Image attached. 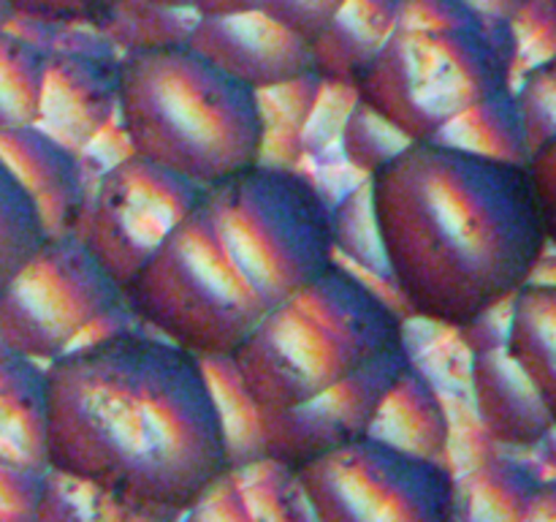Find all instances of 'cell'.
Instances as JSON below:
<instances>
[{
    "label": "cell",
    "instance_id": "4",
    "mask_svg": "<svg viewBox=\"0 0 556 522\" xmlns=\"http://www.w3.org/2000/svg\"><path fill=\"white\" fill-rule=\"evenodd\" d=\"M117 117L130 152L199 185L264 161L261 92L185 38L141 44L119 60Z\"/></svg>",
    "mask_w": 556,
    "mask_h": 522
},
{
    "label": "cell",
    "instance_id": "25",
    "mask_svg": "<svg viewBox=\"0 0 556 522\" xmlns=\"http://www.w3.org/2000/svg\"><path fill=\"white\" fill-rule=\"evenodd\" d=\"M340 5L342 0H264L261 11L280 25L291 27L296 36H302L313 47V41L324 33V27L329 25Z\"/></svg>",
    "mask_w": 556,
    "mask_h": 522
},
{
    "label": "cell",
    "instance_id": "18",
    "mask_svg": "<svg viewBox=\"0 0 556 522\" xmlns=\"http://www.w3.org/2000/svg\"><path fill=\"white\" fill-rule=\"evenodd\" d=\"M369 435L389 440L413 455L434 457V460L445 457L451 444L448 413L416 362H410L396 375L369 424Z\"/></svg>",
    "mask_w": 556,
    "mask_h": 522
},
{
    "label": "cell",
    "instance_id": "13",
    "mask_svg": "<svg viewBox=\"0 0 556 522\" xmlns=\"http://www.w3.org/2000/svg\"><path fill=\"white\" fill-rule=\"evenodd\" d=\"M117 76L119 63L106 49H49L36 125L81 156L117 112Z\"/></svg>",
    "mask_w": 556,
    "mask_h": 522
},
{
    "label": "cell",
    "instance_id": "17",
    "mask_svg": "<svg viewBox=\"0 0 556 522\" xmlns=\"http://www.w3.org/2000/svg\"><path fill=\"white\" fill-rule=\"evenodd\" d=\"M505 348L525 370L556 427V281H535L508 302Z\"/></svg>",
    "mask_w": 556,
    "mask_h": 522
},
{
    "label": "cell",
    "instance_id": "11",
    "mask_svg": "<svg viewBox=\"0 0 556 522\" xmlns=\"http://www.w3.org/2000/svg\"><path fill=\"white\" fill-rule=\"evenodd\" d=\"M185 41L253 90L266 92L313 74V47L264 11L199 16Z\"/></svg>",
    "mask_w": 556,
    "mask_h": 522
},
{
    "label": "cell",
    "instance_id": "12",
    "mask_svg": "<svg viewBox=\"0 0 556 522\" xmlns=\"http://www.w3.org/2000/svg\"><path fill=\"white\" fill-rule=\"evenodd\" d=\"M459 335L470 346L472 397L486 433L508 446L543 444L554 422L525 370L510 359L505 330L494 332L489 315H483Z\"/></svg>",
    "mask_w": 556,
    "mask_h": 522
},
{
    "label": "cell",
    "instance_id": "1",
    "mask_svg": "<svg viewBox=\"0 0 556 522\" xmlns=\"http://www.w3.org/2000/svg\"><path fill=\"white\" fill-rule=\"evenodd\" d=\"M47 373V468L134 517H179L233 468L204 359L125 326L68 348Z\"/></svg>",
    "mask_w": 556,
    "mask_h": 522
},
{
    "label": "cell",
    "instance_id": "22",
    "mask_svg": "<svg viewBox=\"0 0 556 522\" xmlns=\"http://www.w3.org/2000/svg\"><path fill=\"white\" fill-rule=\"evenodd\" d=\"M47 239L41 215L9 163L0 158V288Z\"/></svg>",
    "mask_w": 556,
    "mask_h": 522
},
{
    "label": "cell",
    "instance_id": "5",
    "mask_svg": "<svg viewBox=\"0 0 556 522\" xmlns=\"http://www.w3.org/2000/svg\"><path fill=\"white\" fill-rule=\"evenodd\" d=\"M519 38L467 0H402L389 41L353 82L407 141L432 139L472 103L510 87Z\"/></svg>",
    "mask_w": 556,
    "mask_h": 522
},
{
    "label": "cell",
    "instance_id": "30",
    "mask_svg": "<svg viewBox=\"0 0 556 522\" xmlns=\"http://www.w3.org/2000/svg\"><path fill=\"white\" fill-rule=\"evenodd\" d=\"M467 3L481 14L494 16V20L516 22L527 11L530 0H467Z\"/></svg>",
    "mask_w": 556,
    "mask_h": 522
},
{
    "label": "cell",
    "instance_id": "32",
    "mask_svg": "<svg viewBox=\"0 0 556 522\" xmlns=\"http://www.w3.org/2000/svg\"><path fill=\"white\" fill-rule=\"evenodd\" d=\"M11 16H14V5H11V0H0V27L9 25Z\"/></svg>",
    "mask_w": 556,
    "mask_h": 522
},
{
    "label": "cell",
    "instance_id": "21",
    "mask_svg": "<svg viewBox=\"0 0 556 522\" xmlns=\"http://www.w3.org/2000/svg\"><path fill=\"white\" fill-rule=\"evenodd\" d=\"M541 478L508 457L486 460L470 476L467 504L472 520H525Z\"/></svg>",
    "mask_w": 556,
    "mask_h": 522
},
{
    "label": "cell",
    "instance_id": "7",
    "mask_svg": "<svg viewBox=\"0 0 556 522\" xmlns=\"http://www.w3.org/2000/svg\"><path fill=\"white\" fill-rule=\"evenodd\" d=\"M309 517L320 522H451L462 489L434 457L362 435L293 471Z\"/></svg>",
    "mask_w": 556,
    "mask_h": 522
},
{
    "label": "cell",
    "instance_id": "9",
    "mask_svg": "<svg viewBox=\"0 0 556 522\" xmlns=\"http://www.w3.org/2000/svg\"><path fill=\"white\" fill-rule=\"evenodd\" d=\"M199 190L193 179L128 150L101 172L76 234L125 288L182 221Z\"/></svg>",
    "mask_w": 556,
    "mask_h": 522
},
{
    "label": "cell",
    "instance_id": "6",
    "mask_svg": "<svg viewBox=\"0 0 556 522\" xmlns=\"http://www.w3.org/2000/svg\"><path fill=\"white\" fill-rule=\"evenodd\" d=\"M405 324L362 277L331 261L277 304L237 351L231 368L253 411H286L405 346Z\"/></svg>",
    "mask_w": 556,
    "mask_h": 522
},
{
    "label": "cell",
    "instance_id": "2",
    "mask_svg": "<svg viewBox=\"0 0 556 522\" xmlns=\"http://www.w3.org/2000/svg\"><path fill=\"white\" fill-rule=\"evenodd\" d=\"M334 210L286 163H250L201 185L161 248L123 288L141 326L204 362L239 343L334 261Z\"/></svg>",
    "mask_w": 556,
    "mask_h": 522
},
{
    "label": "cell",
    "instance_id": "26",
    "mask_svg": "<svg viewBox=\"0 0 556 522\" xmlns=\"http://www.w3.org/2000/svg\"><path fill=\"white\" fill-rule=\"evenodd\" d=\"M20 14L63 25H101L117 0H11Z\"/></svg>",
    "mask_w": 556,
    "mask_h": 522
},
{
    "label": "cell",
    "instance_id": "10",
    "mask_svg": "<svg viewBox=\"0 0 556 522\" xmlns=\"http://www.w3.org/2000/svg\"><path fill=\"white\" fill-rule=\"evenodd\" d=\"M410 362L405 343L299 406L286 411H253V457H266L293 473L304 462L362 438L369 433V424L396 375Z\"/></svg>",
    "mask_w": 556,
    "mask_h": 522
},
{
    "label": "cell",
    "instance_id": "28",
    "mask_svg": "<svg viewBox=\"0 0 556 522\" xmlns=\"http://www.w3.org/2000/svg\"><path fill=\"white\" fill-rule=\"evenodd\" d=\"M525 520L530 522H556V478H541L538 482L532 504Z\"/></svg>",
    "mask_w": 556,
    "mask_h": 522
},
{
    "label": "cell",
    "instance_id": "20",
    "mask_svg": "<svg viewBox=\"0 0 556 522\" xmlns=\"http://www.w3.org/2000/svg\"><path fill=\"white\" fill-rule=\"evenodd\" d=\"M47 54L41 44L0 27V130L38 123Z\"/></svg>",
    "mask_w": 556,
    "mask_h": 522
},
{
    "label": "cell",
    "instance_id": "24",
    "mask_svg": "<svg viewBox=\"0 0 556 522\" xmlns=\"http://www.w3.org/2000/svg\"><path fill=\"white\" fill-rule=\"evenodd\" d=\"M514 101L532 156L556 136V52L521 76L519 87H514Z\"/></svg>",
    "mask_w": 556,
    "mask_h": 522
},
{
    "label": "cell",
    "instance_id": "29",
    "mask_svg": "<svg viewBox=\"0 0 556 522\" xmlns=\"http://www.w3.org/2000/svg\"><path fill=\"white\" fill-rule=\"evenodd\" d=\"M264 0H193V11L199 16H223V14H244V11H258Z\"/></svg>",
    "mask_w": 556,
    "mask_h": 522
},
{
    "label": "cell",
    "instance_id": "33",
    "mask_svg": "<svg viewBox=\"0 0 556 522\" xmlns=\"http://www.w3.org/2000/svg\"><path fill=\"white\" fill-rule=\"evenodd\" d=\"M532 5H538V9L543 11H554L556 9V0H530Z\"/></svg>",
    "mask_w": 556,
    "mask_h": 522
},
{
    "label": "cell",
    "instance_id": "15",
    "mask_svg": "<svg viewBox=\"0 0 556 522\" xmlns=\"http://www.w3.org/2000/svg\"><path fill=\"white\" fill-rule=\"evenodd\" d=\"M0 462L47 471V373L0 343Z\"/></svg>",
    "mask_w": 556,
    "mask_h": 522
},
{
    "label": "cell",
    "instance_id": "3",
    "mask_svg": "<svg viewBox=\"0 0 556 522\" xmlns=\"http://www.w3.org/2000/svg\"><path fill=\"white\" fill-rule=\"evenodd\" d=\"M389 281L429 324L465 330L541 270L548 239L527 163L424 139L367 174Z\"/></svg>",
    "mask_w": 556,
    "mask_h": 522
},
{
    "label": "cell",
    "instance_id": "8",
    "mask_svg": "<svg viewBox=\"0 0 556 522\" xmlns=\"http://www.w3.org/2000/svg\"><path fill=\"white\" fill-rule=\"evenodd\" d=\"M123 304V286L98 264L79 234H47L0 288V343L47 364Z\"/></svg>",
    "mask_w": 556,
    "mask_h": 522
},
{
    "label": "cell",
    "instance_id": "31",
    "mask_svg": "<svg viewBox=\"0 0 556 522\" xmlns=\"http://www.w3.org/2000/svg\"><path fill=\"white\" fill-rule=\"evenodd\" d=\"M141 3L163 11H193V0H141Z\"/></svg>",
    "mask_w": 556,
    "mask_h": 522
},
{
    "label": "cell",
    "instance_id": "14",
    "mask_svg": "<svg viewBox=\"0 0 556 522\" xmlns=\"http://www.w3.org/2000/svg\"><path fill=\"white\" fill-rule=\"evenodd\" d=\"M0 158L30 194L47 234L79 232L85 215L81 163L74 150L41 125L0 130Z\"/></svg>",
    "mask_w": 556,
    "mask_h": 522
},
{
    "label": "cell",
    "instance_id": "16",
    "mask_svg": "<svg viewBox=\"0 0 556 522\" xmlns=\"http://www.w3.org/2000/svg\"><path fill=\"white\" fill-rule=\"evenodd\" d=\"M400 9L402 0H342L313 41V65L324 85L353 87L356 76L394 33Z\"/></svg>",
    "mask_w": 556,
    "mask_h": 522
},
{
    "label": "cell",
    "instance_id": "23",
    "mask_svg": "<svg viewBox=\"0 0 556 522\" xmlns=\"http://www.w3.org/2000/svg\"><path fill=\"white\" fill-rule=\"evenodd\" d=\"M340 141L345 161L358 169L364 177L407 145V139L394 125L386 123L378 112H372L362 101H353V109L345 114Z\"/></svg>",
    "mask_w": 556,
    "mask_h": 522
},
{
    "label": "cell",
    "instance_id": "27",
    "mask_svg": "<svg viewBox=\"0 0 556 522\" xmlns=\"http://www.w3.org/2000/svg\"><path fill=\"white\" fill-rule=\"evenodd\" d=\"M527 169H530L532 188H535L538 207H541L548 248L556 250V136L532 152Z\"/></svg>",
    "mask_w": 556,
    "mask_h": 522
},
{
    "label": "cell",
    "instance_id": "34",
    "mask_svg": "<svg viewBox=\"0 0 556 522\" xmlns=\"http://www.w3.org/2000/svg\"><path fill=\"white\" fill-rule=\"evenodd\" d=\"M552 25H554V36H556V9L552 11Z\"/></svg>",
    "mask_w": 556,
    "mask_h": 522
},
{
    "label": "cell",
    "instance_id": "19",
    "mask_svg": "<svg viewBox=\"0 0 556 522\" xmlns=\"http://www.w3.org/2000/svg\"><path fill=\"white\" fill-rule=\"evenodd\" d=\"M432 139L451 147H462V150L478 152V156L500 158V161H530L519 109H516L514 101V87L472 103L470 109L456 114L451 123H445Z\"/></svg>",
    "mask_w": 556,
    "mask_h": 522
}]
</instances>
